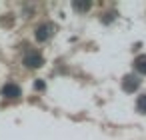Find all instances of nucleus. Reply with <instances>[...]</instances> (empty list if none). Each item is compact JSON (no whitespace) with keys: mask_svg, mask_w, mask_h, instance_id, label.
Listing matches in <instances>:
<instances>
[{"mask_svg":"<svg viewBox=\"0 0 146 140\" xmlns=\"http://www.w3.org/2000/svg\"><path fill=\"white\" fill-rule=\"evenodd\" d=\"M0 94H2L4 98H18L20 96V86L14 84V82H6L2 86V90H0Z\"/></svg>","mask_w":146,"mask_h":140,"instance_id":"f257e3e1","label":"nucleus"},{"mask_svg":"<svg viewBox=\"0 0 146 140\" xmlns=\"http://www.w3.org/2000/svg\"><path fill=\"white\" fill-rule=\"evenodd\" d=\"M52 32H54V26L52 24H40L38 28H36V40L38 42H44V40H48L50 36H52Z\"/></svg>","mask_w":146,"mask_h":140,"instance_id":"f03ea898","label":"nucleus"},{"mask_svg":"<svg viewBox=\"0 0 146 140\" xmlns=\"http://www.w3.org/2000/svg\"><path fill=\"white\" fill-rule=\"evenodd\" d=\"M24 64H26L28 68H40V66L44 64V58H42L38 52H28V54L24 56Z\"/></svg>","mask_w":146,"mask_h":140,"instance_id":"7ed1b4c3","label":"nucleus"},{"mask_svg":"<svg viewBox=\"0 0 146 140\" xmlns=\"http://www.w3.org/2000/svg\"><path fill=\"white\" fill-rule=\"evenodd\" d=\"M138 86H140V80H138V76H134V74H128V76H124V80H122V88H124V92H134Z\"/></svg>","mask_w":146,"mask_h":140,"instance_id":"20e7f679","label":"nucleus"},{"mask_svg":"<svg viewBox=\"0 0 146 140\" xmlns=\"http://www.w3.org/2000/svg\"><path fill=\"white\" fill-rule=\"evenodd\" d=\"M134 68H136L140 74H146V54H140V56L134 60Z\"/></svg>","mask_w":146,"mask_h":140,"instance_id":"39448f33","label":"nucleus"},{"mask_svg":"<svg viewBox=\"0 0 146 140\" xmlns=\"http://www.w3.org/2000/svg\"><path fill=\"white\" fill-rule=\"evenodd\" d=\"M136 108H138V112L146 114V94H140V96H138V100H136Z\"/></svg>","mask_w":146,"mask_h":140,"instance_id":"423d86ee","label":"nucleus"},{"mask_svg":"<svg viewBox=\"0 0 146 140\" xmlns=\"http://www.w3.org/2000/svg\"><path fill=\"white\" fill-rule=\"evenodd\" d=\"M74 8H76V10H80V12H84V10H88V8H90V2H74Z\"/></svg>","mask_w":146,"mask_h":140,"instance_id":"0eeeda50","label":"nucleus"},{"mask_svg":"<svg viewBox=\"0 0 146 140\" xmlns=\"http://www.w3.org/2000/svg\"><path fill=\"white\" fill-rule=\"evenodd\" d=\"M34 88H36V90H44V82H42V80H36V82H34Z\"/></svg>","mask_w":146,"mask_h":140,"instance_id":"6e6552de","label":"nucleus"}]
</instances>
